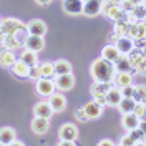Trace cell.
I'll list each match as a JSON object with an SVG mask.
<instances>
[{
    "label": "cell",
    "instance_id": "obj_1",
    "mask_svg": "<svg viewBox=\"0 0 146 146\" xmlns=\"http://www.w3.org/2000/svg\"><path fill=\"white\" fill-rule=\"evenodd\" d=\"M115 66L111 62L105 60L98 56L96 60H93L90 65V75L93 78V82H103V83H110L113 82V76H115Z\"/></svg>",
    "mask_w": 146,
    "mask_h": 146
},
{
    "label": "cell",
    "instance_id": "obj_2",
    "mask_svg": "<svg viewBox=\"0 0 146 146\" xmlns=\"http://www.w3.org/2000/svg\"><path fill=\"white\" fill-rule=\"evenodd\" d=\"M128 62L131 65V70L136 73H141L145 75L146 72V56H145V50H138V48H133L129 53L126 55Z\"/></svg>",
    "mask_w": 146,
    "mask_h": 146
},
{
    "label": "cell",
    "instance_id": "obj_3",
    "mask_svg": "<svg viewBox=\"0 0 146 146\" xmlns=\"http://www.w3.org/2000/svg\"><path fill=\"white\" fill-rule=\"evenodd\" d=\"M46 101H48L50 108L53 111V115L55 113H63L65 110H66V96L63 95V91L55 90L53 93L46 98Z\"/></svg>",
    "mask_w": 146,
    "mask_h": 146
},
{
    "label": "cell",
    "instance_id": "obj_4",
    "mask_svg": "<svg viewBox=\"0 0 146 146\" xmlns=\"http://www.w3.org/2000/svg\"><path fill=\"white\" fill-rule=\"evenodd\" d=\"M25 27V23L18 18L7 17V18H0V35H12L13 32H17L18 28Z\"/></svg>",
    "mask_w": 146,
    "mask_h": 146
},
{
    "label": "cell",
    "instance_id": "obj_5",
    "mask_svg": "<svg viewBox=\"0 0 146 146\" xmlns=\"http://www.w3.org/2000/svg\"><path fill=\"white\" fill-rule=\"evenodd\" d=\"M56 90L55 88V83L52 78H38L35 82V91H36V95L38 96H42V98H48L53 91Z\"/></svg>",
    "mask_w": 146,
    "mask_h": 146
},
{
    "label": "cell",
    "instance_id": "obj_6",
    "mask_svg": "<svg viewBox=\"0 0 146 146\" xmlns=\"http://www.w3.org/2000/svg\"><path fill=\"white\" fill-rule=\"evenodd\" d=\"M53 83H55V88L58 91H68L72 90L73 86H75V76H73V73H66V75H55L53 78Z\"/></svg>",
    "mask_w": 146,
    "mask_h": 146
},
{
    "label": "cell",
    "instance_id": "obj_7",
    "mask_svg": "<svg viewBox=\"0 0 146 146\" xmlns=\"http://www.w3.org/2000/svg\"><path fill=\"white\" fill-rule=\"evenodd\" d=\"M113 85V82L110 83H103V82H93L90 86V93L93 96V100H96L100 105L105 106V93L108 91V88Z\"/></svg>",
    "mask_w": 146,
    "mask_h": 146
},
{
    "label": "cell",
    "instance_id": "obj_8",
    "mask_svg": "<svg viewBox=\"0 0 146 146\" xmlns=\"http://www.w3.org/2000/svg\"><path fill=\"white\" fill-rule=\"evenodd\" d=\"M58 138L65 141H76L78 139V128L73 123H63L58 129Z\"/></svg>",
    "mask_w": 146,
    "mask_h": 146
},
{
    "label": "cell",
    "instance_id": "obj_9",
    "mask_svg": "<svg viewBox=\"0 0 146 146\" xmlns=\"http://www.w3.org/2000/svg\"><path fill=\"white\" fill-rule=\"evenodd\" d=\"M103 108L105 106L100 105L96 100H91V101L83 105V111H85V115H86L88 119H98L103 115Z\"/></svg>",
    "mask_w": 146,
    "mask_h": 146
},
{
    "label": "cell",
    "instance_id": "obj_10",
    "mask_svg": "<svg viewBox=\"0 0 146 146\" xmlns=\"http://www.w3.org/2000/svg\"><path fill=\"white\" fill-rule=\"evenodd\" d=\"M101 5H103V0H86L83 2V10L82 15L85 17H96L101 13Z\"/></svg>",
    "mask_w": 146,
    "mask_h": 146
},
{
    "label": "cell",
    "instance_id": "obj_11",
    "mask_svg": "<svg viewBox=\"0 0 146 146\" xmlns=\"http://www.w3.org/2000/svg\"><path fill=\"white\" fill-rule=\"evenodd\" d=\"M32 131L38 135V136H43L46 131L50 129V118H42V116H33L32 123H30Z\"/></svg>",
    "mask_w": 146,
    "mask_h": 146
},
{
    "label": "cell",
    "instance_id": "obj_12",
    "mask_svg": "<svg viewBox=\"0 0 146 146\" xmlns=\"http://www.w3.org/2000/svg\"><path fill=\"white\" fill-rule=\"evenodd\" d=\"M25 28H27L28 35H38V36H45L46 33V23L40 18H33L30 20L28 23H25Z\"/></svg>",
    "mask_w": 146,
    "mask_h": 146
},
{
    "label": "cell",
    "instance_id": "obj_13",
    "mask_svg": "<svg viewBox=\"0 0 146 146\" xmlns=\"http://www.w3.org/2000/svg\"><path fill=\"white\" fill-rule=\"evenodd\" d=\"M123 96H121V91H119L118 86L111 85L108 88V91L105 93V106H110V108H116V105L119 103Z\"/></svg>",
    "mask_w": 146,
    "mask_h": 146
},
{
    "label": "cell",
    "instance_id": "obj_14",
    "mask_svg": "<svg viewBox=\"0 0 146 146\" xmlns=\"http://www.w3.org/2000/svg\"><path fill=\"white\" fill-rule=\"evenodd\" d=\"M126 35L129 38H145L146 36V25H145V20L141 22H135V23H128V30H126Z\"/></svg>",
    "mask_w": 146,
    "mask_h": 146
},
{
    "label": "cell",
    "instance_id": "obj_15",
    "mask_svg": "<svg viewBox=\"0 0 146 146\" xmlns=\"http://www.w3.org/2000/svg\"><path fill=\"white\" fill-rule=\"evenodd\" d=\"M23 46L27 48V50H32V52H42L43 48H45V38L43 36H38V35H28L27 40H25V43Z\"/></svg>",
    "mask_w": 146,
    "mask_h": 146
},
{
    "label": "cell",
    "instance_id": "obj_16",
    "mask_svg": "<svg viewBox=\"0 0 146 146\" xmlns=\"http://www.w3.org/2000/svg\"><path fill=\"white\" fill-rule=\"evenodd\" d=\"M15 60H17V55H15L13 50H9V48L0 45V66L2 68H5V70L10 68L15 63Z\"/></svg>",
    "mask_w": 146,
    "mask_h": 146
},
{
    "label": "cell",
    "instance_id": "obj_17",
    "mask_svg": "<svg viewBox=\"0 0 146 146\" xmlns=\"http://www.w3.org/2000/svg\"><path fill=\"white\" fill-rule=\"evenodd\" d=\"M10 70L13 73V76L15 78H20V80H28V70H30V66H28L25 62H22L20 58L15 60V63L10 66Z\"/></svg>",
    "mask_w": 146,
    "mask_h": 146
},
{
    "label": "cell",
    "instance_id": "obj_18",
    "mask_svg": "<svg viewBox=\"0 0 146 146\" xmlns=\"http://www.w3.org/2000/svg\"><path fill=\"white\" fill-rule=\"evenodd\" d=\"M62 7H63V12L68 15H82L83 0H63Z\"/></svg>",
    "mask_w": 146,
    "mask_h": 146
},
{
    "label": "cell",
    "instance_id": "obj_19",
    "mask_svg": "<svg viewBox=\"0 0 146 146\" xmlns=\"http://www.w3.org/2000/svg\"><path fill=\"white\" fill-rule=\"evenodd\" d=\"M115 46L118 48V52L121 55H128L133 48H135L133 38H129L128 35H119L118 38H116V42H115Z\"/></svg>",
    "mask_w": 146,
    "mask_h": 146
},
{
    "label": "cell",
    "instance_id": "obj_20",
    "mask_svg": "<svg viewBox=\"0 0 146 146\" xmlns=\"http://www.w3.org/2000/svg\"><path fill=\"white\" fill-rule=\"evenodd\" d=\"M139 121H141V119L138 118L133 111L121 115V128H123L125 131H129V129H133V128H138L139 126Z\"/></svg>",
    "mask_w": 146,
    "mask_h": 146
},
{
    "label": "cell",
    "instance_id": "obj_21",
    "mask_svg": "<svg viewBox=\"0 0 146 146\" xmlns=\"http://www.w3.org/2000/svg\"><path fill=\"white\" fill-rule=\"evenodd\" d=\"M133 75L135 73L131 72H116L113 76V85L118 88H123L126 85H133Z\"/></svg>",
    "mask_w": 146,
    "mask_h": 146
},
{
    "label": "cell",
    "instance_id": "obj_22",
    "mask_svg": "<svg viewBox=\"0 0 146 146\" xmlns=\"http://www.w3.org/2000/svg\"><path fill=\"white\" fill-rule=\"evenodd\" d=\"M128 13V22L129 23H135V22H141L145 20L146 10H145V3H139V5H133V9L126 12Z\"/></svg>",
    "mask_w": 146,
    "mask_h": 146
},
{
    "label": "cell",
    "instance_id": "obj_23",
    "mask_svg": "<svg viewBox=\"0 0 146 146\" xmlns=\"http://www.w3.org/2000/svg\"><path fill=\"white\" fill-rule=\"evenodd\" d=\"M119 12H121V7H119V5L110 3L108 0H103V5H101V13H103L105 17H108L111 22H113V20L119 15Z\"/></svg>",
    "mask_w": 146,
    "mask_h": 146
},
{
    "label": "cell",
    "instance_id": "obj_24",
    "mask_svg": "<svg viewBox=\"0 0 146 146\" xmlns=\"http://www.w3.org/2000/svg\"><path fill=\"white\" fill-rule=\"evenodd\" d=\"M33 116H42V118H52L53 111L50 108L48 101H38L33 105Z\"/></svg>",
    "mask_w": 146,
    "mask_h": 146
},
{
    "label": "cell",
    "instance_id": "obj_25",
    "mask_svg": "<svg viewBox=\"0 0 146 146\" xmlns=\"http://www.w3.org/2000/svg\"><path fill=\"white\" fill-rule=\"evenodd\" d=\"M17 138V133L12 126H2L0 128V146H9Z\"/></svg>",
    "mask_w": 146,
    "mask_h": 146
},
{
    "label": "cell",
    "instance_id": "obj_26",
    "mask_svg": "<svg viewBox=\"0 0 146 146\" xmlns=\"http://www.w3.org/2000/svg\"><path fill=\"white\" fill-rule=\"evenodd\" d=\"M119 52L118 48L115 46V43H108L106 46H103V50H101V58H105V60H108L111 63H115L116 60L119 58Z\"/></svg>",
    "mask_w": 146,
    "mask_h": 146
},
{
    "label": "cell",
    "instance_id": "obj_27",
    "mask_svg": "<svg viewBox=\"0 0 146 146\" xmlns=\"http://www.w3.org/2000/svg\"><path fill=\"white\" fill-rule=\"evenodd\" d=\"M53 70H55V75H66V73H72V63L68 60H56L53 62Z\"/></svg>",
    "mask_w": 146,
    "mask_h": 146
},
{
    "label": "cell",
    "instance_id": "obj_28",
    "mask_svg": "<svg viewBox=\"0 0 146 146\" xmlns=\"http://www.w3.org/2000/svg\"><path fill=\"white\" fill-rule=\"evenodd\" d=\"M20 60L25 62L28 66H33V65L40 63V62H38V53H36V52H32V50H27V48L20 53Z\"/></svg>",
    "mask_w": 146,
    "mask_h": 146
},
{
    "label": "cell",
    "instance_id": "obj_29",
    "mask_svg": "<svg viewBox=\"0 0 146 146\" xmlns=\"http://www.w3.org/2000/svg\"><path fill=\"white\" fill-rule=\"evenodd\" d=\"M38 68H40V75H42L43 78H53V76H55L53 62H50V60H45V62L38 63Z\"/></svg>",
    "mask_w": 146,
    "mask_h": 146
},
{
    "label": "cell",
    "instance_id": "obj_30",
    "mask_svg": "<svg viewBox=\"0 0 146 146\" xmlns=\"http://www.w3.org/2000/svg\"><path fill=\"white\" fill-rule=\"evenodd\" d=\"M113 66H115V72H131L133 73L131 65H129V62H128L126 55H119V58L113 63Z\"/></svg>",
    "mask_w": 146,
    "mask_h": 146
},
{
    "label": "cell",
    "instance_id": "obj_31",
    "mask_svg": "<svg viewBox=\"0 0 146 146\" xmlns=\"http://www.w3.org/2000/svg\"><path fill=\"white\" fill-rule=\"evenodd\" d=\"M135 103L136 101L133 100V98H121L119 103L116 105V108H118V111L121 115L123 113H129V111H133V108H135Z\"/></svg>",
    "mask_w": 146,
    "mask_h": 146
},
{
    "label": "cell",
    "instance_id": "obj_32",
    "mask_svg": "<svg viewBox=\"0 0 146 146\" xmlns=\"http://www.w3.org/2000/svg\"><path fill=\"white\" fill-rule=\"evenodd\" d=\"M0 45L9 48V50H13V52L20 48V45L17 43V40L13 38V35H0Z\"/></svg>",
    "mask_w": 146,
    "mask_h": 146
},
{
    "label": "cell",
    "instance_id": "obj_33",
    "mask_svg": "<svg viewBox=\"0 0 146 146\" xmlns=\"http://www.w3.org/2000/svg\"><path fill=\"white\" fill-rule=\"evenodd\" d=\"M131 98L136 101H145L146 100V86L145 85H135L133 83V93H131Z\"/></svg>",
    "mask_w": 146,
    "mask_h": 146
},
{
    "label": "cell",
    "instance_id": "obj_34",
    "mask_svg": "<svg viewBox=\"0 0 146 146\" xmlns=\"http://www.w3.org/2000/svg\"><path fill=\"white\" fill-rule=\"evenodd\" d=\"M12 35H13L15 40H17L18 45L23 46V43H25V40H27V36H28V32H27V28H25V27H22V28H18L17 32H13Z\"/></svg>",
    "mask_w": 146,
    "mask_h": 146
},
{
    "label": "cell",
    "instance_id": "obj_35",
    "mask_svg": "<svg viewBox=\"0 0 146 146\" xmlns=\"http://www.w3.org/2000/svg\"><path fill=\"white\" fill-rule=\"evenodd\" d=\"M133 113H135V115H136V116L141 119V121H145V113H146V105H145V101H138V103H135Z\"/></svg>",
    "mask_w": 146,
    "mask_h": 146
},
{
    "label": "cell",
    "instance_id": "obj_36",
    "mask_svg": "<svg viewBox=\"0 0 146 146\" xmlns=\"http://www.w3.org/2000/svg\"><path fill=\"white\" fill-rule=\"evenodd\" d=\"M38 78H42V75H40V68H38V63H36L33 66H30V70H28V80L36 82Z\"/></svg>",
    "mask_w": 146,
    "mask_h": 146
},
{
    "label": "cell",
    "instance_id": "obj_37",
    "mask_svg": "<svg viewBox=\"0 0 146 146\" xmlns=\"http://www.w3.org/2000/svg\"><path fill=\"white\" fill-rule=\"evenodd\" d=\"M75 118L78 119L80 123H86V121H90V119L86 118V115H85V111H83V106H78V108L75 110Z\"/></svg>",
    "mask_w": 146,
    "mask_h": 146
},
{
    "label": "cell",
    "instance_id": "obj_38",
    "mask_svg": "<svg viewBox=\"0 0 146 146\" xmlns=\"http://www.w3.org/2000/svg\"><path fill=\"white\" fill-rule=\"evenodd\" d=\"M118 145H121V146H135V141H133V139H131V136L126 133V135H123V136L119 138Z\"/></svg>",
    "mask_w": 146,
    "mask_h": 146
},
{
    "label": "cell",
    "instance_id": "obj_39",
    "mask_svg": "<svg viewBox=\"0 0 146 146\" xmlns=\"http://www.w3.org/2000/svg\"><path fill=\"white\" fill-rule=\"evenodd\" d=\"M119 91H121V96H123V98H131V93H133V85H126V86L119 88Z\"/></svg>",
    "mask_w": 146,
    "mask_h": 146
},
{
    "label": "cell",
    "instance_id": "obj_40",
    "mask_svg": "<svg viewBox=\"0 0 146 146\" xmlns=\"http://www.w3.org/2000/svg\"><path fill=\"white\" fill-rule=\"evenodd\" d=\"M98 146H115V143H113V139L105 138V139H100L98 141Z\"/></svg>",
    "mask_w": 146,
    "mask_h": 146
},
{
    "label": "cell",
    "instance_id": "obj_41",
    "mask_svg": "<svg viewBox=\"0 0 146 146\" xmlns=\"http://www.w3.org/2000/svg\"><path fill=\"white\" fill-rule=\"evenodd\" d=\"M58 146H76V141H65V139H60V141H58Z\"/></svg>",
    "mask_w": 146,
    "mask_h": 146
},
{
    "label": "cell",
    "instance_id": "obj_42",
    "mask_svg": "<svg viewBox=\"0 0 146 146\" xmlns=\"http://www.w3.org/2000/svg\"><path fill=\"white\" fill-rule=\"evenodd\" d=\"M36 5H40V7H46V5H50L52 3V0H33Z\"/></svg>",
    "mask_w": 146,
    "mask_h": 146
},
{
    "label": "cell",
    "instance_id": "obj_43",
    "mask_svg": "<svg viewBox=\"0 0 146 146\" xmlns=\"http://www.w3.org/2000/svg\"><path fill=\"white\" fill-rule=\"evenodd\" d=\"M118 33H116V32H111V33H110V36H108V40H110V43H115V42H116V38H118Z\"/></svg>",
    "mask_w": 146,
    "mask_h": 146
},
{
    "label": "cell",
    "instance_id": "obj_44",
    "mask_svg": "<svg viewBox=\"0 0 146 146\" xmlns=\"http://www.w3.org/2000/svg\"><path fill=\"white\" fill-rule=\"evenodd\" d=\"M10 145H12V146H23V145H25V143H23V141H18L17 138H15V139H13V141H12Z\"/></svg>",
    "mask_w": 146,
    "mask_h": 146
},
{
    "label": "cell",
    "instance_id": "obj_45",
    "mask_svg": "<svg viewBox=\"0 0 146 146\" xmlns=\"http://www.w3.org/2000/svg\"><path fill=\"white\" fill-rule=\"evenodd\" d=\"M133 5H139V3H145V0H129Z\"/></svg>",
    "mask_w": 146,
    "mask_h": 146
},
{
    "label": "cell",
    "instance_id": "obj_46",
    "mask_svg": "<svg viewBox=\"0 0 146 146\" xmlns=\"http://www.w3.org/2000/svg\"><path fill=\"white\" fill-rule=\"evenodd\" d=\"M110 3H115V5H119L121 3V0H108Z\"/></svg>",
    "mask_w": 146,
    "mask_h": 146
},
{
    "label": "cell",
    "instance_id": "obj_47",
    "mask_svg": "<svg viewBox=\"0 0 146 146\" xmlns=\"http://www.w3.org/2000/svg\"><path fill=\"white\" fill-rule=\"evenodd\" d=\"M83 2H86V0H83Z\"/></svg>",
    "mask_w": 146,
    "mask_h": 146
}]
</instances>
